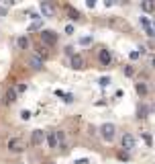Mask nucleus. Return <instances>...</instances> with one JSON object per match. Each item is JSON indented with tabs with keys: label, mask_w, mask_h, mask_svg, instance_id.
<instances>
[{
	"label": "nucleus",
	"mask_w": 155,
	"mask_h": 164,
	"mask_svg": "<svg viewBox=\"0 0 155 164\" xmlns=\"http://www.w3.org/2000/svg\"><path fill=\"white\" fill-rule=\"evenodd\" d=\"M39 39H41V43H43V45L53 47V45L57 43L59 35L55 33V31H51V29H43V31H39Z\"/></svg>",
	"instance_id": "1"
},
{
	"label": "nucleus",
	"mask_w": 155,
	"mask_h": 164,
	"mask_svg": "<svg viewBox=\"0 0 155 164\" xmlns=\"http://www.w3.org/2000/svg\"><path fill=\"white\" fill-rule=\"evenodd\" d=\"M100 135H102L104 142H112L116 138V125L114 123H104L100 127Z\"/></svg>",
	"instance_id": "2"
},
{
	"label": "nucleus",
	"mask_w": 155,
	"mask_h": 164,
	"mask_svg": "<svg viewBox=\"0 0 155 164\" xmlns=\"http://www.w3.org/2000/svg\"><path fill=\"white\" fill-rule=\"evenodd\" d=\"M6 146H8L10 154H23V152H24V144H23V139H20V138H10Z\"/></svg>",
	"instance_id": "3"
},
{
	"label": "nucleus",
	"mask_w": 155,
	"mask_h": 164,
	"mask_svg": "<svg viewBox=\"0 0 155 164\" xmlns=\"http://www.w3.org/2000/svg\"><path fill=\"white\" fill-rule=\"evenodd\" d=\"M135 146H137V139H135V135H133V134H125L121 138V148L125 150V152H131Z\"/></svg>",
	"instance_id": "4"
},
{
	"label": "nucleus",
	"mask_w": 155,
	"mask_h": 164,
	"mask_svg": "<svg viewBox=\"0 0 155 164\" xmlns=\"http://www.w3.org/2000/svg\"><path fill=\"white\" fill-rule=\"evenodd\" d=\"M98 62H100V66H102V68H108V66L112 64V54L106 49V47L98 49Z\"/></svg>",
	"instance_id": "5"
},
{
	"label": "nucleus",
	"mask_w": 155,
	"mask_h": 164,
	"mask_svg": "<svg viewBox=\"0 0 155 164\" xmlns=\"http://www.w3.org/2000/svg\"><path fill=\"white\" fill-rule=\"evenodd\" d=\"M29 66L31 70H35V72H39V70H43L45 66V60H43V55H39V54H33L29 58Z\"/></svg>",
	"instance_id": "6"
},
{
	"label": "nucleus",
	"mask_w": 155,
	"mask_h": 164,
	"mask_svg": "<svg viewBox=\"0 0 155 164\" xmlns=\"http://www.w3.org/2000/svg\"><path fill=\"white\" fill-rule=\"evenodd\" d=\"M43 139H47V134H45L43 129H33V134H31V144L33 146H41Z\"/></svg>",
	"instance_id": "7"
},
{
	"label": "nucleus",
	"mask_w": 155,
	"mask_h": 164,
	"mask_svg": "<svg viewBox=\"0 0 155 164\" xmlns=\"http://www.w3.org/2000/svg\"><path fill=\"white\" fill-rule=\"evenodd\" d=\"M39 10H41V15H43L45 19H51V16L55 15V6L49 4V2H41V4H39Z\"/></svg>",
	"instance_id": "8"
},
{
	"label": "nucleus",
	"mask_w": 155,
	"mask_h": 164,
	"mask_svg": "<svg viewBox=\"0 0 155 164\" xmlns=\"http://www.w3.org/2000/svg\"><path fill=\"white\" fill-rule=\"evenodd\" d=\"M69 68H73V70H84V68H86V62H84V58L80 54H76L73 58H69Z\"/></svg>",
	"instance_id": "9"
},
{
	"label": "nucleus",
	"mask_w": 155,
	"mask_h": 164,
	"mask_svg": "<svg viewBox=\"0 0 155 164\" xmlns=\"http://www.w3.org/2000/svg\"><path fill=\"white\" fill-rule=\"evenodd\" d=\"M139 23L143 25V29L147 31V35H149V37H155V29H153V25L149 23V19H147V16H141Z\"/></svg>",
	"instance_id": "10"
},
{
	"label": "nucleus",
	"mask_w": 155,
	"mask_h": 164,
	"mask_svg": "<svg viewBox=\"0 0 155 164\" xmlns=\"http://www.w3.org/2000/svg\"><path fill=\"white\" fill-rule=\"evenodd\" d=\"M47 144H49L51 150H57L59 139H57V134H55V131H47Z\"/></svg>",
	"instance_id": "11"
},
{
	"label": "nucleus",
	"mask_w": 155,
	"mask_h": 164,
	"mask_svg": "<svg viewBox=\"0 0 155 164\" xmlns=\"http://www.w3.org/2000/svg\"><path fill=\"white\" fill-rule=\"evenodd\" d=\"M16 47H19V49H29V47H31L29 35H20L19 39H16Z\"/></svg>",
	"instance_id": "12"
},
{
	"label": "nucleus",
	"mask_w": 155,
	"mask_h": 164,
	"mask_svg": "<svg viewBox=\"0 0 155 164\" xmlns=\"http://www.w3.org/2000/svg\"><path fill=\"white\" fill-rule=\"evenodd\" d=\"M16 101V88H8L4 95V105H12Z\"/></svg>",
	"instance_id": "13"
},
{
	"label": "nucleus",
	"mask_w": 155,
	"mask_h": 164,
	"mask_svg": "<svg viewBox=\"0 0 155 164\" xmlns=\"http://www.w3.org/2000/svg\"><path fill=\"white\" fill-rule=\"evenodd\" d=\"M149 107H147V105L145 103H143V105H139V109H137V117H139V119H145V117H147V115H149Z\"/></svg>",
	"instance_id": "14"
},
{
	"label": "nucleus",
	"mask_w": 155,
	"mask_h": 164,
	"mask_svg": "<svg viewBox=\"0 0 155 164\" xmlns=\"http://www.w3.org/2000/svg\"><path fill=\"white\" fill-rule=\"evenodd\" d=\"M135 90H137V95H141V96H145L147 92H149V86H147L145 82H137V84H135Z\"/></svg>",
	"instance_id": "15"
},
{
	"label": "nucleus",
	"mask_w": 155,
	"mask_h": 164,
	"mask_svg": "<svg viewBox=\"0 0 155 164\" xmlns=\"http://www.w3.org/2000/svg\"><path fill=\"white\" fill-rule=\"evenodd\" d=\"M55 134H57V139H59V146H63V144H68V142H65V134H63L61 129H55Z\"/></svg>",
	"instance_id": "16"
},
{
	"label": "nucleus",
	"mask_w": 155,
	"mask_h": 164,
	"mask_svg": "<svg viewBox=\"0 0 155 164\" xmlns=\"http://www.w3.org/2000/svg\"><path fill=\"white\" fill-rule=\"evenodd\" d=\"M68 12H69V19H72V21H78V19H80V12H78V10H73V8H69V6H68Z\"/></svg>",
	"instance_id": "17"
},
{
	"label": "nucleus",
	"mask_w": 155,
	"mask_h": 164,
	"mask_svg": "<svg viewBox=\"0 0 155 164\" xmlns=\"http://www.w3.org/2000/svg\"><path fill=\"white\" fill-rule=\"evenodd\" d=\"M141 8L149 12V10H153V8H155V4H153V2H141Z\"/></svg>",
	"instance_id": "18"
},
{
	"label": "nucleus",
	"mask_w": 155,
	"mask_h": 164,
	"mask_svg": "<svg viewBox=\"0 0 155 164\" xmlns=\"http://www.w3.org/2000/svg\"><path fill=\"white\" fill-rule=\"evenodd\" d=\"M35 29H41V31H43V23H41V21H35L33 25L29 27V31H35Z\"/></svg>",
	"instance_id": "19"
},
{
	"label": "nucleus",
	"mask_w": 155,
	"mask_h": 164,
	"mask_svg": "<svg viewBox=\"0 0 155 164\" xmlns=\"http://www.w3.org/2000/svg\"><path fill=\"white\" fill-rule=\"evenodd\" d=\"M92 43V37L90 35H86V37H80V45H90Z\"/></svg>",
	"instance_id": "20"
},
{
	"label": "nucleus",
	"mask_w": 155,
	"mask_h": 164,
	"mask_svg": "<svg viewBox=\"0 0 155 164\" xmlns=\"http://www.w3.org/2000/svg\"><path fill=\"white\" fill-rule=\"evenodd\" d=\"M108 84H110V78H108V76H102V78H100V86H102V88H106Z\"/></svg>",
	"instance_id": "21"
},
{
	"label": "nucleus",
	"mask_w": 155,
	"mask_h": 164,
	"mask_svg": "<svg viewBox=\"0 0 155 164\" xmlns=\"http://www.w3.org/2000/svg\"><path fill=\"white\" fill-rule=\"evenodd\" d=\"M133 74H135L133 66H125V76H133Z\"/></svg>",
	"instance_id": "22"
},
{
	"label": "nucleus",
	"mask_w": 155,
	"mask_h": 164,
	"mask_svg": "<svg viewBox=\"0 0 155 164\" xmlns=\"http://www.w3.org/2000/svg\"><path fill=\"white\" fill-rule=\"evenodd\" d=\"M65 54H68L69 58H73V55H76V51H73V47H72V45H68V47H65Z\"/></svg>",
	"instance_id": "23"
},
{
	"label": "nucleus",
	"mask_w": 155,
	"mask_h": 164,
	"mask_svg": "<svg viewBox=\"0 0 155 164\" xmlns=\"http://www.w3.org/2000/svg\"><path fill=\"white\" fill-rule=\"evenodd\" d=\"M20 119L29 121V119H31V113H29V111H23V113H20Z\"/></svg>",
	"instance_id": "24"
},
{
	"label": "nucleus",
	"mask_w": 155,
	"mask_h": 164,
	"mask_svg": "<svg viewBox=\"0 0 155 164\" xmlns=\"http://www.w3.org/2000/svg\"><path fill=\"white\" fill-rule=\"evenodd\" d=\"M143 139L147 142V146H151V144H153V139H151V135H149V134H143Z\"/></svg>",
	"instance_id": "25"
},
{
	"label": "nucleus",
	"mask_w": 155,
	"mask_h": 164,
	"mask_svg": "<svg viewBox=\"0 0 155 164\" xmlns=\"http://www.w3.org/2000/svg\"><path fill=\"white\" fill-rule=\"evenodd\" d=\"M65 33H68V35H73V25H65Z\"/></svg>",
	"instance_id": "26"
},
{
	"label": "nucleus",
	"mask_w": 155,
	"mask_h": 164,
	"mask_svg": "<svg viewBox=\"0 0 155 164\" xmlns=\"http://www.w3.org/2000/svg\"><path fill=\"white\" fill-rule=\"evenodd\" d=\"M139 55H141V51H139V49H137V51H131V60H137Z\"/></svg>",
	"instance_id": "27"
},
{
	"label": "nucleus",
	"mask_w": 155,
	"mask_h": 164,
	"mask_svg": "<svg viewBox=\"0 0 155 164\" xmlns=\"http://www.w3.org/2000/svg\"><path fill=\"white\" fill-rule=\"evenodd\" d=\"M24 90H27V84H19L16 86V92H24Z\"/></svg>",
	"instance_id": "28"
},
{
	"label": "nucleus",
	"mask_w": 155,
	"mask_h": 164,
	"mask_svg": "<svg viewBox=\"0 0 155 164\" xmlns=\"http://www.w3.org/2000/svg\"><path fill=\"white\" fill-rule=\"evenodd\" d=\"M63 101H65V103H72V101H73V95H72V92H68V95H65V99H63Z\"/></svg>",
	"instance_id": "29"
},
{
	"label": "nucleus",
	"mask_w": 155,
	"mask_h": 164,
	"mask_svg": "<svg viewBox=\"0 0 155 164\" xmlns=\"http://www.w3.org/2000/svg\"><path fill=\"white\" fill-rule=\"evenodd\" d=\"M76 164H88V160H86V158H82V160H76Z\"/></svg>",
	"instance_id": "30"
},
{
	"label": "nucleus",
	"mask_w": 155,
	"mask_h": 164,
	"mask_svg": "<svg viewBox=\"0 0 155 164\" xmlns=\"http://www.w3.org/2000/svg\"><path fill=\"white\" fill-rule=\"evenodd\" d=\"M151 64H153V68H155V58H153V62H151Z\"/></svg>",
	"instance_id": "31"
},
{
	"label": "nucleus",
	"mask_w": 155,
	"mask_h": 164,
	"mask_svg": "<svg viewBox=\"0 0 155 164\" xmlns=\"http://www.w3.org/2000/svg\"><path fill=\"white\" fill-rule=\"evenodd\" d=\"M47 164H53V162H47Z\"/></svg>",
	"instance_id": "32"
}]
</instances>
